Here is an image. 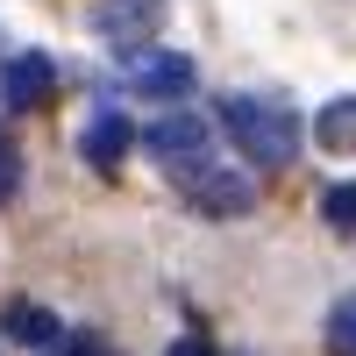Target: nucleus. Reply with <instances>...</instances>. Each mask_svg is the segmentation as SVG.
Listing matches in <instances>:
<instances>
[{"label": "nucleus", "mask_w": 356, "mask_h": 356, "mask_svg": "<svg viewBox=\"0 0 356 356\" xmlns=\"http://www.w3.org/2000/svg\"><path fill=\"white\" fill-rule=\"evenodd\" d=\"M221 129H228L235 150H243L250 164H264V171H285L292 157H300V114H292L285 100H271V93L221 100Z\"/></svg>", "instance_id": "1"}, {"label": "nucleus", "mask_w": 356, "mask_h": 356, "mask_svg": "<svg viewBox=\"0 0 356 356\" xmlns=\"http://www.w3.org/2000/svg\"><path fill=\"white\" fill-rule=\"evenodd\" d=\"M178 186L193 193V207H200V214H250V207H257L250 178H243V171H228V164H214V157L186 164V171H178Z\"/></svg>", "instance_id": "2"}, {"label": "nucleus", "mask_w": 356, "mask_h": 356, "mask_svg": "<svg viewBox=\"0 0 356 356\" xmlns=\"http://www.w3.org/2000/svg\"><path fill=\"white\" fill-rule=\"evenodd\" d=\"M50 93H57V57H43V50H22V57H8V65H0V107L36 114Z\"/></svg>", "instance_id": "3"}, {"label": "nucleus", "mask_w": 356, "mask_h": 356, "mask_svg": "<svg viewBox=\"0 0 356 356\" xmlns=\"http://www.w3.org/2000/svg\"><path fill=\"white\" fill-rule=\"evenodd\" d=\"M143 143H150V157L178 178L186 164H200V157H207V122H200V114H164V122L143 129Z\"/></svg>", "instance_id": "4"}, {"label": "nucleus", "mask_w": 356, "mask_h": 356, "mask_svg": "<svg viewBox=\"0 0 356 356\" xmlns=\"http://www.w3.org/2000/svg\"><path fill=\"white\" fill-rule=\"evenodd\" d=\"M129 86H136V93H150V100H186V93H193V57L150 50V57H136V65H129Z\"/></svg>", "instance_id": "5"}, {"label": "nucleus", "mask_w": 356, "mask_h": 356, "mask_svg": "<svg viewBox=\"0 0 356 356\" xmlns=\"http://www.w3.org/2000/svg\"><path fill=\"white\" fill-rule=\"evenodd\" d=\"M129 143H136V129H129V114H114V107H100L93 122H86V136H79V150H86V164L93 171H114L129 157Z\"/></svg>", "instance_id": "6"}, {"label": "nucleus", "mask_w": 356, "mask_h": 356, "mask_svg": "<svg viewBox=\"0 0 356 356\" xmlns=\"http://www.w3.org/2000/svg\"><path fill=\"white\" fill-rule=\"evenodd\" d=\"M157 15H164V0H100L93 29H100L107 43H143L157 29Z\"/></svg>", "instance_id": "7"}, {"label": "nucleus", "mask_w": 356, "mask_h": 356, "mask_svg": "<svg viewBox=\"0 0 356 356\" xmlns=\"http://www.w3.org/2000/svg\"><path fill=\"white\" fill-rule=\"evenodd\" d=\"M0 328H8L15 342H36V349H50L57 335H65V328H57V314H50V307H36V300H15L8 314H0Z\"/></svg>", "instance_id": "8"}, {"label": "nucleus", "mask_w": 356, "mask_h": 356, "mask_svg": "<svg viewBox=\"0 0 356 356\" xmlns=\"http://www.w3.org/2000/svg\"><path fill=\"white\" fill-rule=\"evenodd\" d=\"M314 136H321V150H356V93L349 100H328V107H321L314 114Z\"/></svg>", "instance_id": "9"}, {"label": "nucleus", "mask_w": 356, "mask_h": 356, "mask_svg": "<svg viewBox=\"0 0 356 356\" xmlns=\"http://www.w3.org/2000/svg\"><path fill=\"white\" fill-rule=\"evenodd\" d=\"M328 342H335V356H356V292L335 307V321H328Z\"/></svg>", "instance_id": "10"}, {"label": "nucleus", "mask_w": 356, "mask_h": 356, "mask_svg": "<svg viewBox=\"0 0 356 356\" xmlns=\"http://www.w3.org/2000/svg\"><path fill=\"white\" fill-rule=\"evenodd\" d=\"M321 214H328L335 228H356V186H328L321 193Z\"/></svg>", "instance_id": "11"}, {"label": "nucleus", "mask_w": 356, "mask_h": 356, "mask_svg": "<svg viewBox=\"0 0 356 356\" xmlns=\"http://www.w3.org/2000/svg\"><path fill=\"white\" fill-rule=\"evenodd\" d=\"M43 356H114V349H107L100 335H57V342H50Z\"/></svg>", "instance_id": "12"}, {"label": "nucleus", "mask_w": 356, "mask_h": 356, "mask_svg": "<svg viewBox=\"0 0 356 356\" xmlns=\"http://www.w3.org/2000/svg\"><path fill=\"white\" fill-rule=\"evenodd\" d=\"M15 186H22V157L0 143V200H15Z\"/></svg>", "instance_id": "13"}, {"label": "nucleus", "mask_w": 356, "mask_h": 356, "mask_svg": "<svg viewBox=\"0 0 356 356\" xmlns=\"http://www.w3.org/2000/svg\"><path fill=\"white\" fill-rule=\"evenodd\" d=\"M164 356H214V349H207V342H200V335H193V342H171V349H164Z\"/></svg>", "instance_id": "14"}]
</instances>
